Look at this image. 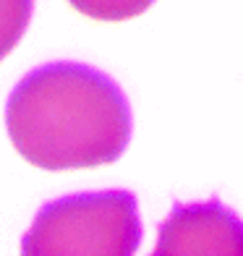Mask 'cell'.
<instances>
[{
	"instance_id": "1",
	"label": "cell",
	"mask_w": 243,
	"mask_h": 256,
	"mask_svg": "<svg viewBox=\"0 0 243 256\" xmlns=\"http://www.w3.org/2000/svg\"><path fill=\"white\" fill-rule=\"evenodd\" d=\"M6 126L16 152L34 168H100L128 146L131 108L110 76L60 60L34 68L14 86Z\"/></svg>"
},
{
	"instance_id": "3",
	"label": "cell",
	"mask_w": 243,
	"mask_h": 256,
	"mask_svg": "<svg viewBox=\"0 0 243 256\" xmlns=\"http://www.w3.org/2000/svg\"><path fill=\"white\" fill-rule=\"evenodd\" d=\"M149 256H243V220L220 199L176 204Z\"/></svg>"
},
{
	"instance_id": "4",
	"label": "cell",
	"mask_w": 243,
	"mask_h": 256,
	"mask_svg": "<svg viewBox=\"0 0 243 256\" xmlns=\"http://www.w3.org/2000/svg\"><path fill=\"white\" fill-rule=\"evenodd\" d=\"M34 0H0V60L18 44L32 21Z\"/></svg>"
},
{
	"instance_id": "5",
	"label": "cell",
	"mask_w": 243,
	"mask_h": 256,
	"mask_svg": "<svg viewBox=\"0 0 243 256\" xmlns=\"http://www.w3.org/2000/svg\"><path fill=\"white\" fill-rule=\"evenodd\" d=\"M78 14H84L89 18L97 21H126L134 18L138 14L154 3V0H68Z\"/></svg>"
},
{
	"instance_id": "2",
	"label": "cell",
	"mask_w": 243,
	"mask_h": 256,
	"mask_svg": "<svg viewBox=\"0 0 243 256\" xmlns=\"http://www.w3.org/2000/svg\"><path fill=\"white\" fill-rule=\"evenodd\" d=\"M138 243L136 196L115 188L44 204L21 238V256H136Z\"/></svg>"
}]
</instances>
